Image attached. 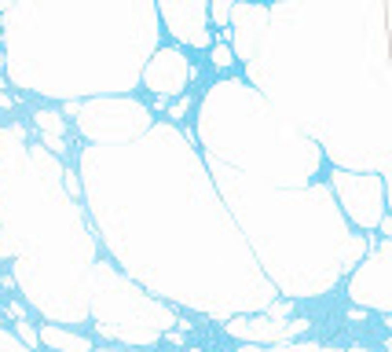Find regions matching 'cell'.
<instances>
[{"instance_id": "obj_1", "label": "cell", "mask_w": 392, "mask_h": 352, "mask_svg": "<svg viewBox=\"0 0 392 352\" xmlns=\"http://www.w3.org/2000/svg\"><path fill=\"white\" fill-rule=\"evenodd\" d=\"M231 63H235L231 48H227V44H217V48H213V66H231Z\"/></svg>"}, {"instance_id": "obj_2", "label": "cell", "mask_w": 392, "mask_h": 352, "mask_svg": "<svg viewBox=\"0 0 392 352\" xmlns=\"http://www.w3.org/2000/svg\"><path fill=\"white\" fill-rule=\"evenodd\" d=\"M209 15L217 18V22H224V18L231 15V8H227V4H213V8H209Z\"/></svg>"}, {"instance_id": "obj_3", "label": "cell", "mask_w": 392, "mask_h": 352, "mask_svg": "<svg viewBox=\"0 0 392 352\" xmlns=\"http://www.w3.org/2000/svg\"><path fill=\"white\" fill-rule=\"evenodd\" d=\"M18 334H22L26 341H37V337H33V330H30V323H18Z\"/></svg>"}, {"instance_id": "obj_4", "label": "cell", "mask_w": 392, "mask_h": 352, "mask_svg": "<svg viewBox=\"0 0 392 352\" xmlns=\"http://www.w3.org/2000/svg\"><path fill=\"white\" fill-rule=\"evenodd\" d=\"M22 312H26V308H22L18 301H11V304H8V316H18V319H22Z\"/></svg>"}]
</instances>
